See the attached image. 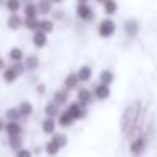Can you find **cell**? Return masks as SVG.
Listing matches in <instances>:
<instances>
[{
  "label": "cell",
  "mask_w": 157,
  "mask_h": 157,
  "mask_svg": "<svg viewBox=\"0 0 157 157\" xmlns=\"http://www.w3.org/2000/svg\"><path fill=\"white\" fill-rule=\"evenodd\" d=\"M81 81L78 78V73H68L64 76V81H63V88H66L68 91H73V90H78Z\"/></svg>",
  "instance_id": "obj_10"
},
{
  "label": "cell",
  "mask_w": 157,
  "mask_h": 157,
  "mask_svg": "<svg viewBox=\"0 0 157 157\" xmlns=\"http://www.w3.org/2000/svg\"><path fill=\"white\" fill-rule=\"evenodd\" d=\"M113 81H115V73H113L110 68H105V69H101V71H100V75H98V83H103V85L112 86Z\"/></svg>",
  "instance_id": "obj_18"
},
{
  "label": "cell",
  "mask_w": 157,
  "mask_h": 157,
  "mask_svg": "<svg viewBox=\"0 0 157 157\" xmlns=\"http://www.w3.org/2000/svg\"><path fill=\"white\" fill-rule=\"evenodd\" d=\"M66 110H68L69 115H71L76 122H78V120H85L86 117H88V110H86V106H83L81 103H78L76 100L69 103V105L66 106Z\"/></svg>",
  "instance_id": "obj_6"
},
{
  "label": "cell",
  "mask_w": 157,
  "mask_h": 157,
  "mask_svg": "<svg viewBox=\"0 0 157 157\" xmlns=\"http://www.w3.org/2000/svg\"><path fill=\"white\" fill-rule=\"evenodd\" d=\"M15 157H34V152L31 149H27V147H22L21 150L15 152Z\"/></svg>",
  "instance_id": "obj_33"
},
{
  "label": "cell",
  "mask_w": 157,
  "mask_h": 157,
  "mask_svg": "<svg viewBox=\"0 0 157 157\" xmlns=\"http://www.w3.org/2000/svg\"><path fill=\"white\" fill-rule=\"evenodd\" d=\"M5 9L9 10V14H19L24 9V4H22V0H7Z\"/></svg>",
  "instance_id": "obj_26"
},
{
  "label": "cell",
  "mask_w": 157,
  "mask_h": 157,
  "mask_svg": "<svg viewBox=\"0 0 157 157\" xmlns=\"http://www.w3.org/2000/svg\"><path fill=\"white\" fill-rule=\"evenodd\" d=\"M5 2H7V0H0V5H4L5 7Z\"/></svg>",
  "instance_id": "obj_43"
},
{
  "label": "cell",
  "mask_w": 157,
  "mask_h": 157,
  "mask_svg": "<svg viewBox=\"0 0 157 157\" xmlns=\"http://www.w3.org/2000/svg\"><path fill=\"white\" fill-rule=\"evenodd\" d=\"M5 68H7V63H5V59L0 56V71H4Z\"/></svg>",
  "instance_id": "obj_37"
},
{
  "label": "cell",
  "mask_w": 157,
  "mask_h": 157,
  "mask_svg": "<svg viewBox=\"0 0 157 157\" xmlns=\"http://www.w3.org/2000/svg\"><path fill=\"white\" fill-rule=\"evenodd\" d=\"M32 46L36 49H44L48 46V34H44L42 31L32 32Z\"/></svg>",
  "instance_id": "obj_13"
},
{
  "label": "cell",
  "mask_w": 157,
  "mask_h": 157,
  "mask_svg": "<svg viewBox=\"0 0 157 157\" xmlns=\"http://www.w3.org/2000/svg\"><path fill=\"white\" fill-rule=\"evenodd\" d=\"M9 147L12 150H21L24 147V140H22V135H17V137H9Z\"/></svg>",
  "instance_id": "obj_31"
},
{
  "label": "cell",
  "mask_w": 157,
  "mask_h": 157,
  "mask_svg": "<svg viewBox=\"0 0 157 157\" xmlns=\"http://www.w3.org/2000/svg\"><path fill=\"white\" fill-rule=\"evenodd\" d=\"M36 4H37L39 15H42V17H48V15L52 14V10H54V4H52V0H37Z\"/></svg>",
  "instance_id": "obj_15"
},
{
  "label": "cell",
  "mask_w": 157,
  "mask_h": 157,
  "mask_svg": "<svg viewBox=\"0 0 157 157\" xmlns=\"http://www.w3.org/2000/svg\"><path fill=\"white\" fill-rule=\"evenodd\" d=\"M10 66L15 69V71H17V75H19V76H22L25 71H27V69H25V64H24V63H12Z\"/></svg>",
  "instance_id": "obj_34"
},
{
  "label": "cell",
  "mask_w": 157,
  "mask_h": 157,
  "mask_svg": "<svg viewBox=\"0 0 157 157\" xmlns=\"http://www.w3.org/2000/svg\"><path fill=\"white\" fill-rule=\"evenodd\" d=\"M56 122H58V127H61V128H71V127L75 125L76 120L69 115L68 110H63V112L59 113V117H58V120H56Z\"/></svg>",
  "instance_id": "obj_11"
},
{
  "label": "cell",
  "mask_w": 157,
  "mask_h": 157,
  "mask_svg": "<svg viewBox=\"0 0 157 157\" xmlns=\"http://www.w3.org/2000/svg\"><path fill=\"white\" fill-rule=\"evenodd\" d=\"M22 12H24V19H36L39 17V10H37V4H27L24 5V9H22Z\"/></svg>",
  "instance_id": "obj_27"
},
{
  "label": "cell",
  "mask_w": 157,
  "mask_h": 157,
  "mask_svg": "<svg viewBox=\"0 0 157 157\" xmlns=\"http://www.w3.org/2000/svg\"><path fill=\"white\" fill-rule=\"evenodd\" d=\"M64 10H61V9H59V10H52V21H61V19H64Z\"/></svg>",
  "instance_id": "obj_36"
},
{
  "label": "cell",
  "mask_w": 157,
  "mask_h": 157,
  "mask_svg": "<svg viewBox=\"0 0 157 157\" xmlns=\"http://www.w3.org/2000/svg\"><path fill=\"white\" fill-rule=\"evenodd\" d=\"M101 7H103V12H105L106 17H113L118 12V2L117 0H105L101 4Z\"/></svg>",
  "instance_id": "obj_20"
},
{
  "label": "cell",
  "mask_w": 157,
  "mask_h": 157,
  "mask_svg": "<svg viewBox=\"0 0 157 157\" xmlns=\"http://www.w3.org/2000/svg\"><path fill=\"white\" fill-rule=\"evenodd\" d=\"M63 110H61V106H58L54 101H48L44 105V117L46 118H54V120H58V117H59V113H61Z\"/></svg>",
  "instance_id": "obj_12"
},
{
  "label": "cell",
  "mask_w": 157,
  "mask_h": 157,
  "mask_svg": "<svg viewBox=\"0 0 157 157\" xmlns=\"http://www.w3.org/2000/svg\"><path fill=\"white\" fill-rule=\"evenodd\" d=\"M5 118H7V122H19V120L22 118L21 112H19L17 106H10V108L5 110Z\"/></svg>",
  "instance_id": "obj_29"
},
{
  "label": "cell",
  "mask_w": 157,
  "mask_h": 157,
  "mask_svg": "<svg viewBox=\"0 0 157 157\" xmlns=\"http://www.w3.org/2000/svg\"><path fill=\"white\" fill-rule=\"evenodd\" d=\"M9 59H10V63H24L25 59V54H24V49L21 48H10L9 49Z\"/></svg>",
  "instance_id": "obj_23"
},
{
  "label": "cell",
  "mask_w": 157,
  "mask_h": 157,
  "mask_svg": "<svg viewBox=\"0 0 157 157\" xmlns=\"http://www.w3.org/2000/svg\"><path fill=\"white\" fill-rule=\"evenodd\" d=\"M36 93H37L39 96H44L46 93H48V86H46L44 83H37V85H36Z\"/></svg>",
  "instance_id": "obj_35"
},
{
  "label": "cell",
  "mask_w": 157,
  "mask_h": 157,
  "mask_svg": "<svg viewBox=\"0 0 157 157\" xmlns=\"http://www.w3.org/2000/svg\"><path fill=\"white\" fill-rule=\"evenodd\" d=\"M39 24H41V19L36 17V19H24V27L31 32L39 31Z\"/></svg>",
  "instance_id": "obj_32"
},
{
  "label": "cell",
  "mask_w": 157,
  "mask_h": 157,
  "mask_svg": "<svg viewBox=\"0 0 157 157\" xmlns=\"http://www.w3.org/2000/svg\"><path fill=\"white\" fill-rule=\"evenodd\" d=\"M140 101H133L123 110L122 118H120V128H122L123 137L127 139H133L139 132H142V125H140Z\"/></svg>",
  "instance_id": "obj_1"
},
{
  "label": "cell",
  "mask_w": 157,
  "mask_h": 157,
  "mask_svg": "<svg viewBox=\"0 0 157 157\" xmlns=\"http://www.w3.org/2000/svg\"><path fill=\"white\" fill-rule=\"evenodd\" d=\"M117 32V22L113 21V17H105L101 21H98V25H96V34L101 39H110L113 37Z\"/></svg>",
  "instance_id": "obj_3"
},
{
  "label": "cell",
  "mask_w": 157,
  "mask_h": 157,
  "mask_svg": "<svg viewBox=\"0 0 157 157\" xmlns=\"http://www.w3.org/2000/svg\"><path fill=\"white\" fill-rule=\"evenodd\" d=\"M69 98H71V96H69V91L66 88L56 90L54 95H52V101H54L58 106H68L69 103H71V101H69Z\"/></svg>",
  "instance_id": "obj_9"
},
{
  "label": "cell",
  "mask_w": 157,
  "mask_h": 157,
  "mask_svg": "<svg viewBox=\"0 0 157 157\" xmlns=\"http://www.w3.org/2000/svg\"><path fill=\"white\" fill-rule=\"evenodd\" d=\"M76 101L81 103L83 106L88 108L93 101H95V95H93V90L91 88H86V86H79L76 90Z\"/></svg>",
  "instance_id": "obj_5"
},
{
  "label": "cell",
  "mask_w": 157,
  "mask_h": 157,
  "mask_svg": "<svg viewBox=\"0 0 157 157\" xmlns=\"http://www.w3.org/2000/svg\"><path fill=\"white\" fill-rule=\"evenodd\" d=\"M19 112H21L22 118H29V117H32V113H34V105H32L29 100H24V101L19 103Z\"/></svg>",
  "instance_id": "obj_24"
},
{
  "label": "cell",
  "mask_w": 157,
  "mask_h": 157,
  "mask_svg": "<svg viewBox=\"0 0 157 157\" xmlns=\"http://www.w3.org/2000/svg\"><path fill=\"white\" fill-rule=\"evenodd\" d=\"M96 4H103V2H105V0H95Z\"/></svg>",
  "instance_id": "obj_44"
},
{
  "label": "cell",
  "mask_w": 157,
  "mask_h": 157,
  "mask_svg": "<svg viewBox=\"0 0 157 157\" xmlns=\"http://www.w3.org/2000/svg\"><path fill=\"white\" fill-rule=\"evenodd\" d=\"M44 152L48 154L49 157H56L59 152H61V147H59L58 144L51 139V140H48V142L44 144Z\"/></svg>",
  "instance_id": "obj_25"
},
{
  "label": "cell",
  "mask_w": 157,
  "mask_h": 157,
  "mask_svg": "<svg viewBox=\"0 0 157 157\" xmlns=\"http://www.w3.org/2000/svg\"><path fill=\"white\" fill-rule=\"evenodd\" d=\"M63 2H64V0H52V4H54V5L56 4H63Z\"/></svg>",
  "instance_id": "obj_41"
},
{
  "label": "cell",
  "mask_w": 157,
  "mask_h": 157,
  "mask_svg": "<svg viewBox=\"0 0 157 157\" xmlns=\"http://www.w3.org/2000/svg\"><path fill=\"white\" fill-rule=\"evenodd\" d=\"M51 139L54 140V142L58 144V145L61 147V149H64V147H66V145H68V144H69V139H68V135H66L64 132H56L54 135L51 137Z\"/></svg>",
  "instance_id": "obj_30"
},
{
  "label": "cell",
  "mask_w": 157,
  "mask_h": 157,
  "mask_svg": "<svg viewBox=\"0 0 157 157\" xmlns=\"http://www.w3.org/2000/svg\"><path fill=\"white\" fill-rule=\"evenodd\" d=\"M2 79H4V83H7V85H12V83H15L19 79V75L12 66H7V68L2 71Z\"/></svg>",
  "instance_id": "obj_21"
},
{
  "label": "cell",
  "mask_w": 157,
  "mask_h": 157,
  "mask_svg": "<svg viewBox=\"0 0 157 157\" xmlns=\"http://www.w3.org/2000/svg\"><path fill=\"white\" fill-rule=\"evenodd\" d=\"M91 90L93 95H95V100H98V101H106L112 96V86L103 85V83H96Z\"/></svg>",
  "instance_id": "obj_8"
},
{
  "label": "cell",
  "mask_w": 157,
  "mask_h": 157,
  "mask_svg": "<svg viewBox=\"0 0 157 157\" xmlns=\"http://www.w3.org/2000/svg\"><path fill=\"white\" fill-rule=\"evenodd\" d=\"M122 27H123V34H125L127 37H130V39H135L137 36H139V32H140V24H139V21L133 19V17L125 19Z\"/></svg>",
  "instance_id": "obj_7"
},
{
  "label": "cell",
  "mask_w": 157,
  "mask_h": 157,
  "mask_svg": "<svg viewBox=\"0 0 157 157\" xmlns=\"http://www.w3.org/2000/svg\"><path fill=\"white\" fill-rule=\"evenodd\" d=\"M32 152H34V154H41V149H39V147H36V149L32 150Z\"/></svg>",
  "instance_id": "obj_42"
},
{
  "label": "cell",
  "mask_w": 157,
  "mask_h": 157,
  "mask_svg": "<svg viewBox=\"0 0 157 157\" xmlns=\"http://www.w3.org/2000/svg\"><path fill=\"white\" fill-rule=\"evenodd\" d=\"M75 14H76V17L81 22H85V24H91L96 19V12L90 4H78L75 9Z\"/></svg>",
  "instance_id": "obj_4"
},
{
  "label": "cell",
  "mask_w": 157,
  "mask_h": 157,
  "mask_svg": "<svg viewBox=\"0 0 157 157\" xmlns=\"http://www.w3.org/2000/svg\"><path fill=\"white\" fill-rule=\"evenodd\" d=\"M2 132H5V123H4V120L0 118V133Z\"/></svg>",
  "instance_id": "obj_38"
},
{
  "label": "cell",
  "mask_w": 157,
  "mask_h": 157,
  "mask_svg": "<svg viewBox=\"0 0 157 157\" xmlns=\"http://www.w3.org/2000/svg\"><path fill=\"white\" fill-rule=\"evenodd\" d=\"M76 73H78V78H79V81H81L83 85H85V83H90L91 78H93V68L90 64H81Z\"/></svg>",
  "instance_id": "obj_14"
},
{
  "label": "cell",
  "mask_w": 157,
  "mask_h": 157,
  "mask_svg": "<svg viewBox=\"0 0 157 157\" xmlns=\"http://www.w3.org/2000/svg\"><path fill=\"white\" fill-rule=\"evenodd\" d=\"M56 128H58V122H56L54 118H44L41 122V130L42 133H46V135H54L56 133Z\"/></svg>",
  "instance_id": "obj_16"
},
{
  "label": "cell",
  "mask_w": 157,
  "mask_h": 157,
  "mask_svg": "<svg viewBox=\"0 0 157 157\" xmlns=\"http://www.w3.org/2000/svg\"><path fill=\"white\" fill-rule=\"evenodd\" d=\"M149 149V132H139L133 139H130L128 152L132 157H142L145 150Z\"/></svg>",
  "instance_id": "obj_2"
},
{
  "label": "cell",
  "mask_w": 157,
  "mask_h": 157,
  "mask_svg": "<svg viewBox=\"0 0 157 157\" xmlns=\"http://www.w3.org/2000/svg\"><path fill=\"white\" fill-rule=\"evenodd\" d=\"M24 25V17L19 14H10L7 19V27L10 29V31H19V29Z\"/></svg>",
  "instance_id": "obj_17"
},
{
  "label": "cell",
  "mask_w": 157,
  "mask_h": 157,
  "mask_svg": "<svg viewBox=\"0 0 157 157\" xmlns=\"http://www.w3.org/2000/svg\"><path fill=\"white\" fill-rule=\"evenodd\" d=\"M22 4L27 5V4H34V0H22Z\"/></svg>",
  "instance_id": "obj_39"
},
{
  "label": "cell",
  "mask_w": 157,
  "mask_h": 157,
  "mask_svg": "<svg viewBox=\"0 0 157 157\" xmlns=\"http://www.w3.org/2000/svg\"><path fill=\"white\" fill-rule=\"evenodd\" d=\"M24 64L27 71H36L39 68V64H41V59H39L37 54H27L24 59Z\"/></svg>",
  "instance_id": "obj_22"
},
{
  "label": "cell",
  "mask_w": 157,
  "mask_h": 157,
  "mask_svg": "<svg viewBox=\"0 0 157 157\" xmlns=\"http://www.w3.org/2000/svg\"><path fill=\"white\" fill-rule=\"evenodd\" d=\"M22 125L21 122H7L5 123V133L9 137H17V135H22Z\"/></svg>",
  "instance_id": "obj_19"
},
{
  "label": "cell",
  "mask_w": 157,
  "mask_h": 157,
  "mask_svg": "<svg viewBox=\"0 0 157 157\" xmlns=\"http://www.w3.org/2000/svg\"><path fill=\"white\" fill-rule=\"evenodd\" d=\"M76 2H78V4H88L90 0H76Z\"/></svg>",
  "instance_id": "obj_40"
},
{
  "label": "cell",
  "mask_w": 157,
  "mask_h": 157,
  "mask_svg": "<svg viewBox=\"0 0 157 157\" xmlns=\"http://www.w3.org/2000/svg\"><path fill=\"white\" fill-rule=\"evenodd\" d=\"M39 31H42L44 34H51L54 31V21L49 17H42L41 19V24H39Z\"/></svg>",
  "instance_id": "obj_28"
}]
</instances>
